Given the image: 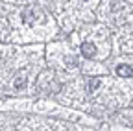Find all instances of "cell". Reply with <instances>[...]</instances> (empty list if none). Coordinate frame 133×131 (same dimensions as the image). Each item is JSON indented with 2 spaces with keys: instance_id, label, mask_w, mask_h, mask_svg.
<instances>
[{
  "instance_id": "277c9868",
  "label": "cell",
  "mask_w": 133,
  "mask_h": 131,
  "mask_svg": "<svg viewBox=\"0 0 133 131\" xmlns=\"http://www.w3.org/2000/svg\"><path fill=\"white\" fill-rule=\"evenodd\" d=\"M15 89H22V87H26V76H19L15 79Z\"/></svg>"
},
{
  "instance_id": "5b68a950",
  "label": "cell",
  "mask_w": 133,
  "mask_h": 131,
  "mask_svg": "<svg viewBox=\"0 0 133 131\" xmlns=\"http://www.w3.org/2000/svg\"><path fill=\"white\" fill-rule=\"evenodd\" d=\"M100 83H102V81L96 79V78H94V79H91V81H89V92H94V91L100 87Z\"/></svg>"
},
{
  "instance_id": "3957f363",
  "label": "cell",
  "mask_w": 133,
  "mask_h": 131,
  "mask_svg": "<svg viewBox=\"0 0 133 131\" xmlns=\"http://www.w3.org/2000/svg\"><path fill=\"white\" fill-rule=\"evenodd\" d=\"M22 19H24V22H26L28 26H31L33 22H35V15H33V11H31L30 8H26V9L22 11Z\"/></svg>"
},
{
  "instance_id": "6da1fadb",
  "label": "cell",
  "mask_w": 133,
  "mask_h": 131,
  "mask_svg": "<svg viewBox=\"0 0 133 131\" xmlns=\"http://www.w3.org/2000/svg\"><path fill=\"white\" fill-rule=\"evenodd\" d=\"M94 54H96V46H94L92 43H83V44H81V56H83V57L91 59Z\"/></svg>"
},
{
  "instance_id": "7a4b0ae2",
  "label": "cell",
  "mask_w": 133,
  "mask_h": 131,
  "mask_svg": "<svg viewBox=\"0 0 133 131\" xmlns=\"http://www.w3.org/2000/svg\"><path fill=\"white\" fill-rule=\"evenodd\" d=\"M116 74L120 78H133V68L129 65H118L116 67Z\"/></svg>"
}]
</instances>
